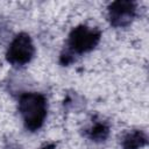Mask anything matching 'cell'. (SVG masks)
<instances>
[{
    "label": "cell",
    "instance_id": "5",
    "mask_svg": "<svg viewBox=\"0 0 149 149\" xmlns=\"http://www.w3.org/2000/svg\"><path fill=\"white\" fill-rule=\"evenodd\" d=\"M146 143V137L143 136L142 133L135 132L130 133L125 137L123 141V147L125 149H139Z\"/></svg>",
    "mask_w": 149,
    "mask_h": 149
},
{
    "label": "cell",
    "instance_id": "1",
    "mask_svg": "<svg viewBox=\"0 0 149 149\" xmlns=\"http://www.w3.org/2000/svg\"><path fill=\"white\" fill-rule=\"evenodd\" d=\"M19 108L26 127L30 130L38 129L47 115V101L40 93H26L20 98Z\"/></svg>",
    "mask_w": 149,
    "mask_h": 149
},
{
    "label": "cell",
    "instance_id": "6",
    "mask_svg": "<svg viewBox=\"0 0 149 149\" xmlns=\"http://www.w3.org/2000/svg\"><path fill=\"white\" fill-rule=\"evenodd\" d=\"M108 133V129L106 126L99 123V125H95L93 128H92V139H105L106 135Z\"/></svg>",
    "mask_w": 149,
    "mask_h": 149
},
{
    "label": "cell",
    "instance_id": "2",
    "mask_svg": "<svg viewBox=\"0 0 149 149\" xmlns=\"http://www.w3.org/2000/svg\"><path fill=\"white\" fill-rule=\"evenodd\" d=\"M100 33L95 29L80 26L72 30L69 36V50L70 52L83 54L90 51L99 42Z\"/></svg>",
    "mask_w": 149,
    "mask_h": 149
},
{
    "label": "cell",
    "instance_id": "7",
    "mask_svg": "<svg viewBox=\"0 0 149 149\" xmlns=\"http://www.w3.org/2000/svg\"><path fill=\"white\" fill-rule=\"evenodd\" d=\"M43 149H51V147H45V148H43Z\"/></svg>",
    "mask_w": 149,
    "mask_h": 149
},
{
    "label": "cell",
    "instance_id": "4",
    "mask_svg": "<svg viewBox=\"0 0 149 149\" xmlns=\"http://www.w3.org/2000/svg\"><path fill=\"white\" fill-rule=\"evenodd\" d=\"M135 13V5L130 1H116L109 6V19L114 26H126Z\"/></svg>",
    "mask_w": 149,
    "mask_h": 149
},
{
    "label": "cell",
    "instance_id": "3",
    "mask_svg": "<svg viewBox=\"0 0 149 149\" xmlns=\"http://www.w3.org/2000/svg\"><path fill=\"white\" fill-rule=\"evenodd\" d=\"M34 51V44L29 35L20 34L12 41L7 52V59L14 65H23L31 59Z\"/></svg>",
    "mask_w": 149,
    "mask_h": 149
}]
</instances>
